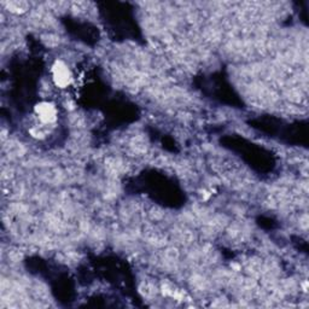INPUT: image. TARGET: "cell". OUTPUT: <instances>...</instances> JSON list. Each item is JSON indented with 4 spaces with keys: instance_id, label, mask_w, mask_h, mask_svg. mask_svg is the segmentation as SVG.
Here are the masks:
<instances>
[{
    "instance_id": "6da1fadb",
    "label": "cell",
    "mask_w": 309,
    "mask_h": 309,
    "mask_svg": "<svg viewBox=\"0 0 309 309\" xmlns=\"http://www.w3.org/2000/svg\"><path fill=\"white\" fill-rule=\"evenodd\" d=\"M53 77L60 87H66L70 82V72L62 62H57L53 67Z\"/></svg>"
},
{
    "instance_id": "7a4b0ae2",
    "label": "cell",
    "mask_w": 309,
    "mask_h": 309,
    "mask_svg": "<svg viewBox=\"0 0 309 309\" xmlns=\"http://www.w3.org/2000/svg\"><path fill=\"white\" fill-rule=\"evenodd\" d=\"M36 112H38L39 117L45 122H51L56 117L55 108L49 103H43L36 106Z\"/></svg>"
}]
</instances>
